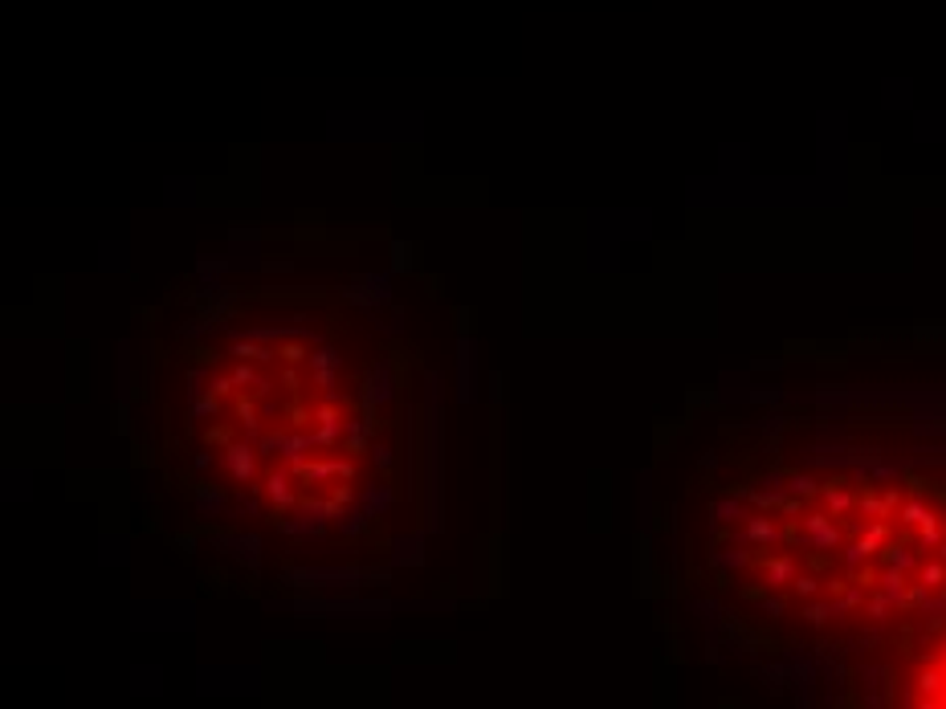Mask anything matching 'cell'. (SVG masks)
<instances>
[{
	"instance_id": "cell-1",
	"label": "cell",
	"mask_w": 946,
	"mask_h": 709,
	"mask_svg": "<svg viewBox=\"0 0 946 709\" xmlns=\"http://www.w3.org/2000/svg\"><path fill=\"white\" fill-rule=\"evenodd\" d=\"M147 522L208 587H388L432 526L437 367L383 290L217 282L155 314Z\"/></svg>"
},
{
	"instance_id": "cell-2",
	"label": "cell",
	"mask_w": 946,
	"mask_h": 709,
	"mask_svg": "<svg viewBox=\"0 0 946 709\" xmlns=\"http://www.w3.org/2000/svg\"><path fill=\"white\" fill-rule=\"evenodd\" d=\"M669 583L722 648L799 685L946 603V388L714 416L669 502Z\"/></svg>"
},
{
	"instance_id": "cell-3",
	"label": "cell",
	"mask_w": 946,
	"mask_h": 709,
	"mask_svg": "<svg viewBox=\"0 0 946 709\" xmlns=\"http://www.w3.org/2000/svg\"><path fill=\"white\" fill-rule=\"evenodd\" d=\"M791 689L796 709H946V603Z\"/></svg>"
}]
</instances>
